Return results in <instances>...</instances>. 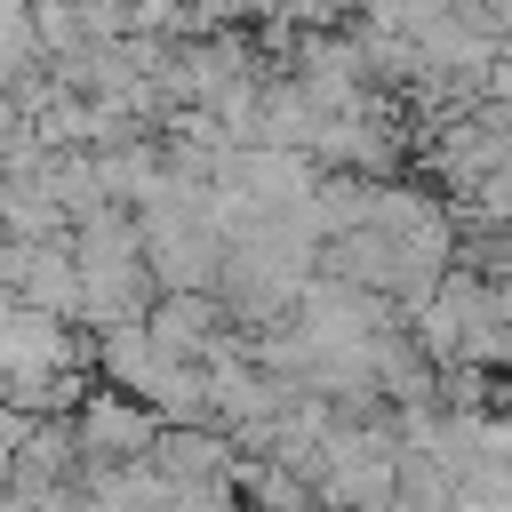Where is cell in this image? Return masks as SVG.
I'll list each match as a JSON object with an SVG mask.
<instances>
[{
  "label": "cell",
  "instance_id": "cell-3",
  "mask_svg": "<svg viewBox=\"0 0 512 512\" xmlns=\"http://www.w3.org/2000/svg\"><path fill=\"white\" fill-rule=\"evenodd\" d=\"M144 464H152L168 488H208V480L232 472V440H224L216 424H160L152 448H144Z\"/></svg>",
  "mask_w": 512,
  "mask_h": 512
},
{
  "label": "cell",
  "instance_id": "cell-5",
  "mask_svg": "<svg viewBox=\"0 0 512 512\" xmlns=\"http://www.w3.org/2000/svg\"><path fill=\"white\" fill-rule=\"evenodd\" d=\"M16 312H40V320H72L80 312V264H72L64 240L24 248V264H16Z\"/></svg>",
  "mask_w": 512,
  "mask_h": 512
},
{
  "label": "cell",
  "instance_id": "cell-6",
  "mask_svg": "<svg viewBox=\"0 0 512 512\" xmlns=\"http://www.w3.org/2000/svg\"><path fill=\"white\" fill-rule=\"evenodd\" d=\"M32 432V416H16V408H0V480H8V456H16V440Z\"/></svg>",
  "mask_w": 512,
  "mask_h": 512
},
{
  "label": "cell",
  "instance_id": "cell-4",
  "mask_svg": "<svg viewBox=\"0 0 512 512\" xmlns=\"http://www.w3.org/2000/svg\"><path fill=\"white\" fill-rule=\"evenodd\" d=\"M72 472H80V448H72V424L64 416H48V424H32L24 440H16V456H8V480H0V496H56V488H72Z\"/></svg>",
  "mask_w": 512,
  "mask_h": 512
},
{
  "label": "cell",
  "instance_id": "cell-2",
  "mask_svg": "<svg viewBox=\"0 0 512 512\" xmlns=\"http://www.w3.org/2000/svg\"><path fill=\"white\" fill-rule=\"evenodd\" d=\"M136 328H144V344H152L160 360H200L232 320H224L216 296H192V288H184V296H152V312H144Z\"/></svg>",
  "mask_w": 512,
  "mask_h": 512
},
{
  "label": "cell",
  "instance_id": "cell-1",
  "mask_svg": "<svg viewBox=\"0 0 512 512\" xmlns=\"http://www.w3.org/2000/svg\"><path fill=\"white\" fill-rule=\"evenodd\" d=\"M64 424H72L80 464H144V448H152V432H160V416L136 408L128 392H112V384H88Z\"/></svg>",
  "mask_w": 512,
  "mask_h": 512
}]
</instances>
